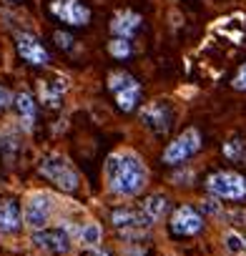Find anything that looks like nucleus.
<instances>
[{"instance_id":"1","label":"nucleus","mask_w":246,"mask_h":256,"mask_svg":"<svg viewBox=\"0 0 246 256\" xmlns=\"http://www.w3.org/2000/svg\"><path fill=\"white\" fill-rule=\"evenodd\" d=\"M106 181L113 194L136 196L146 186L148 171L133 151H118V154L108 156V161H106Z\"/></svg>"},{"instance_id":"2","label":"nucleus","mask_w":246,"mask_h":256,"mask_svg":"<svg viewBox=\"0 0 246 256\" xmlns=\"http://www.w3.org/2000/svg\"><path fill=\"white\" fill-rule=\"evenodd\" d=\"M38 171H40V176H43V178H48L56 189H61L65 194H73L78 189V184H80L75 168L68 163V158H63L58 154H48V156L40 158Z\"/></svg>"},{"instance_id":"3","label":"nucleus","mask_w":246,"mask_h":256,"mask_svg":"<svg viewBox=\"0 0 246 256\" xmlns=\"http://www.w3.org/2000/svg\"><path fill=\"white\" fill-rule=\"evenodd\" d=\"M206 189L216 199L241 201V199H246V178L236 171H216L206 178Z\"/></svg>"},{"instance_id":"4","label":"nucleus","mask_w":246,"mask_h":256,"mask_svg":"<svg viewBox=\"0 0 246 256\" xmlns=\"http://www.w3.org/2000/svg\"><path fill=\"white\" fill-rule=\"evenodd\" d=\"M108 88L116 96L118 108H121V111H126V113L133 111V108L138 105V101H141V83L133 76H128L126 70L111 73V76H108Z\"/></svg>"},{"instance_id":"5","label":"nucleus","mask_w":246,"mask_h":256,"mask_svg":"<svg viewBox=\"0 0 246 256\" xmlns=\"http://www.w3.org/2000/svg\"><path fill=\"white\" fill-rule=\"evenodd\" d=\"M111 224H113V229H116L118 234H123L126 239H138V236H143V234L153 226V221H151L143 211L123 208V206L111 211Z\"/></svg>"},{"instance_id":"6","label":"nucleus","mask_w":246,"mask_h":256,"mask_svg":"<svg viewBox=\"0 0 246 256\" xmlns=\"http://www.w3.org/2000/svg\"><path fill=\"white\" fill-rule=\"evenodd\" d=\"M198 149H201V133L196 128H186L181 136H176L166 146V151H163V163L179 166V163L188 161L193 154H198Z\"/></svg>"},{"instance_id":"7","label":"nucleus","mask_w":246,"mask_h":256,"mask_svg":"<svg viewBox=\"0 0 246 256\" xmlns=\"http://www.w3.org/2000/svg\"><path fill=\"white\" fill-rule=\"evenodd\" d=\"M51 13L65 23V25H88L91 20V10L88 5H83L80 0H53L51 3Z\"/></svg>"},{"instance_id":"8","label":"nucleus","mask_w":246,"mask_h":256,"mask_svg":"<svg viewBox=\"0 0 246 256\" xmlns=\"http://www.w3.org/2000/svg\"><path fill=\"white\" fill-rule=\"evenodd\" d=\"M33 244L40 249V251H48L53 256H61V254H68L70 249V236L65 229H38L33 231Z\"/></svg>"},{"instance_id":"9","label":"nucleus","mask_w":246,"mask_h":256,"mask_svg":"<svg viewBox=\"0 0 246 256\" xmlns=\"http://www.w3.org/2000/svg\"><path fill=\"white\" fill-rule=\"evenodd\" d=\"M15 48H18V55L30 63V65H48L51 63V53L46 51V46L40 43L33 33H18L15 35Z\"/></svg>"},{"instance_id":"10","label":"nucleus","mask_w":246,"mask_h":256,"mask_svg":"<svg viewBox=\"0 0 246 256\" xmlns=\"http://www.w3.org/2000/svg\"><path fill=\"white\" fill-rule=\"evenodd\" d=\"M51 211H53V199L48 194H33L25 204V224L30 229H46V224L51 221Z\"/></svg>"},{"instance_id":"11","label":"nucleus","mask_w":246,"mask_h":256,"mask_svg":"<svg viewBox=\"0 0 246 256\" xmlns=\"http://www.w3.org/2000/svg\"><path fill=\"white\" fill-rule=\"evenodd\" d=\"M203 229V216L193 206H179L171 216V234L174 236H193Z\"/></svg>"},{"instance_id":"12","label":"nucleus","mask_w":246,"mask_h":256,"mask_svg":"<svg viewBox=\"0 0 246 256\" xmlns=\"http://www.w3.org/2000/svg\"><path fill=\"white\" fill-rule=\"evenodd\" d=\"M141 118L148 128H153L156 133H166L169 126H171V111H169V105L163 103V101H153L148 105H143V111H141Z\"/></svg>"},{"instance_id":"13","label":"nucleus","mask_w":246,"mask_h":256,"mask_svg":"<svg viewBox=\"0 0 246 256\" xmlns=\"http://www.w3.org/2000/svg\"><path fill=\"white\" fill-rule=\"evenodd\" d=\"M141 28V15L133 13V10H123L113 18L111 23V33H113V38H123V41H131L133 38V33Z\"/></svg>"},{"instance_id":"14","label":"nucleus","mask_w":246,"mask_h":256,"mask_svg":"<svg viewBox=\"0 0 246 256\" xmlns=\"http://www.w3.org/2000/svg\"><path fill=\"white\" fill-rule=\"evenodd\" d=\"M23 224V213L18 201L13 199H0V234H13Z\"/></svg>"},{"instance_id":"15","label":"nucleus","mask_w":246,"mask_h":256,"mask_svg":"<svg viewBox=\"0 0 246 256\" xmlns=\"http://www.w3.org/2000/svg\"><path fill=\"white\" fill-rule=\"evenodd\" d=\"M13 105H15L18 118L23 121L25 131H30V128H33V123H35V116H38V103H35V98H33L28 91H20V93L15 96Z\"/></svg>"},{"instance_id":"16","label":"nucleus","mask_w":246,"mask_h":256,"mask_svg":"<svg viewBox=\"0 0 246 256\" xmlns=\"http://www.w3.org/2000/svg\"><path fill=\"white\" fill-rule=\"evenodd\" d=\"M141 211L156 224L158 218H163V213L169 211V199L163 196V194H153V196H148V199L143 201V208H141Z\"/></svg>"},{"instance_id":"17","label":"nucleus","mask_w":246,"mask_h":256,"mask_svg":"<svg viewBox=\"0 0 246 256\" xmlns=\"http://www.w3.org/2000/svg\"><path fill=\"white\" fill-rule=\"evenodd\" d=\"M63 91H65V81H56V86L40 83V98H43V103H48V105H58Z\"/></svg>"},{"instance_id":"18","label":"nucleus","mask_w":246,"mask_h":256,"mask_svg":"<svg viewBox=\"0 0 246 256\" xmlns=\"http://www.w3.org/2000/svg\"><path fill=\"white\" fill-rule=\"evenodd\" d=\"M80 244L86 249H98L101 244V226L98 224H86L80 229Z\"/></svg>"},{"instance_id":"19","label":"nucleus","mask_w":246,"mask_h":256,"mask_svg":"<svg viewBox=\"0 0 246 256\" xmlns=\"http://www.w3.org/2000/svg\"><path fill=\"white\" fill-rule=\"evenodd\" d=\"M108 53H111L116 60H123V58L131 55V43L123 41V38H113V41L108 43Z\"/></svg>"},{"instance_id":"20","label":"nucleus","mask_w":246,"mask_h":256,"mask_svg":"<svg viewBox=\"0 0 246 256\" xmlns=\"http://www.w3.org/2000/svg\"><path fill=\"white\" fill-rule=\"evenodd\" d=\"M224 241H226V249H229L231 254H241V251H246V239H244L241 234H236V231H226Z\"/></svg>"},{"instance_id":"21","label":"nucleus","mask_w":246,"mask_h":256,"mask_svg":"<svg viewBox=\"0 0 246 256\" xmlns=\"http://www.w3.org/2000/svg\"><path fill=\"white\" fill-rule=\"evenodd\" d=\"M224 156H226L229 161H236V158L244 156V143H241V138H231L229 143H224Z\"/></svg>"},{"instance_id":"22","label":"nucleus","mask_w":246,"mask_h":256,"mask_svg":"<svg viewBox=\"0 0 246 256\" xmlns=\"http://www.w3.org/2000/svg\"><path fill=\"white\" fill-rule=\"evenodd\" d=\"M231 86L236 88V91H246V63L239 68V73L234 76V81H231Z\"/></svg>"},{"instance_id":"23","label":"nucleus","mask_w":246,"mask_h":256,"mask_svg":"<svg viewBox=\"0 0 246 256\" xmlns=\"http://www.w3.org/2000/svg\"><path fill=\"white\" fill-rule=\"evenodd\" d=\"M13 96H10V91L5 88V86H0V111H5V108H10L13 105Z\"/></svg>"},{"instance_id":"24","label":"nucleus","mask_w":246,"mask_h":256,"mask_svg":"<svg viewBox=\"0 0 246 256\" xmlns=\"http://www.w3.org/2000/svg\"><path fill=\"white\" fill-rule=\"evenodd\" d=\"M56 43H58L61 48H70V43H73V38H70V35H68V33H61V30H58V33H56Z\"/></svg>"},{"instance_id":"25","label":"nucleus","mask_w":246,"mask_h":256,"mask_svg":"<svg viewBox=\"0 0 246 256\" xmlns=\"http://www.w3.org/2000/svg\"><path fill=\"white\" fill-rule=\"evenodd\" d=\"M88 256H111V254H108L106 249H93V251H91Z\"/></svg>"},{"instance_id":"26","label":"nucleus","mask_w":246,"mask_h":256,"mask_svg":"<svg viewBox=\"0 0 246 256\" xmlns=\"http://www.w3.org/2000/svg\"><path fill=\"white\" fill-rule=\"evenodd\" d=\"M8 3H10V0H8Z\"/></svg>"}]
</instances>
